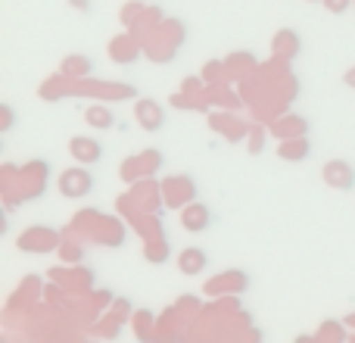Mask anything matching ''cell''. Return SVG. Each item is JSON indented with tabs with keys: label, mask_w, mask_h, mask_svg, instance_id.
<instances>
[{
	"label": "cell",
	"mask_w": 355,
	"mask_h": 343,
	"mask_svg": "<svg viewBox=\"0 0 355 343\" xmlns=\"http://www.w3.org/2000/svg\"><path fill=\"white\" fill-rule=\"evenodd\" d=\"M349 3H352V0H324V6L334 12V16H340V12H346V10H349Z\"/></svg>",
	"instance_id": "9c48e42d"
},
{
	"label": "cell",
	"mask_w": 355,
	"mask_h": 343,
	"mask_svg": "<svg viewBox=\"0 0 355 343\" xmlns=\"http://www.w3.org/2000/svg\"><path fill=\"white\" fill-rule=\"evenodd\" d=\"M181 221L187 231H206V228L212 225V212H209V206H202V203H193V206H187V212L181 215Z\"/></svg>",
	"instance_id": "8992f818"
},
{
	"label": "cell",
	"mask_w": 355,
	"mask_h": 343,
	"mask_svg": "<svg viewBox=\"0 0 355 343\" xmlns=\"http://www.w3.org/2000/svg\"><path fill=\"white\" fill-rule=\"evenodd\" d=\"M87 119H91L94 125H103V128H110V125H116V119H112L106 110H91V116H87Z\"/></svg>",
	"instance_id": "ba28073f"
},
{
	"label": "cell",
	"mask_w": 355,
	"mask_h": 343,
	"mask_svg": "<svg viewBox=\"0 0 355 343\" xmlns=\"http://www.w3.org/2000/svg\"><path fill=\"white\" fill-rule=\"evenodd\" d=\"M206 265H209V253L200 250V246H187V250H181V256H178V269H181L187 278L200 275Z\"/></svg>",
	"instance_id": "5b68a950"
},
{
	"label": "cell",
	"mask_w": 355,
	"mask_h": 343,
	"mask_svg": "<svg viewBox=\"0 0 355 343\" xmlns=\"http://www.w3.org/2000/svg\"><path fill=\"white\" fill-rule=\"evenodd\" d=\"M309 141H300V144H284L281 147V156L284 160H302V156H309Z\"/></svg>",
	"instance_id": "52a82bcc"
},
{
	"label": "cell",
	"mask_w": 355,
	"mask_h": 343,
	"mask_svg": "<svg viewBox=\"0 0 355 343\" xmlns=\"http://www.w3.org/2000/svg\"><path fill=\"white\" fill-rule=\"evenodd\" d=\"M69 153H72L75 162H81V166H97V162L103 160V144H100L97 137L78 135L69 141Z\"/></svg>",
	"instance_id": "7a4b0ae2"
},
{
	"label": "cell",
	"mask_w": 355,
	"mask_h": 343,
	"mask_svg": "<svg viewBox=\"0 0 355 343\" xmlns=\"http://www.w3.org/2000/svg\"><path fill=\"white\" fill-rule=\"evenodd\" d=\"M137 122L147 131H159L166 125V112H162V106L156 100H141L137 103Z\"/></svg>",
	"instance_id": "277c9868"
},
{
	"label": "cell",
	"mask_w": 355,
	"mask_h": 343,
	"mask_svg": "<svg viewBox=\"0 0 355 343\" xmlns=\"http://www.w3.org/2000/svg\"><path fill=\"white\" fill-rule=\"evenodd\" d=\"M309 3H318V0H309Z\"/></svg>",
	"instance_id": "30bf717a"
},
{
	"label": "cell",
	"mask_w": 355,
	"mask_h": 343,
	"mask_svg": "<svg viewBox=\"0 0 355 343\" xmlns=\"http://www.w3.org/2000/svg\"><path fill=\"white\" fill-rule=\"evenodd\" d=\"M91 166H81V169H69L60 175V194L66 200H81L94 190V175L87 172Z\"/></svg>",
	"instance_id": "6da1fadb"
},
{
	"label": "cell",
	"mask_w": 355,
	"mask_h": 343,
	"mask_svg": "<svg viewBox=\"0 0 355 343\" xmlns=\"http://www.w3.org/2000/svg\"><path fill=\"white\" fill-rule=\"evenodd\" d=\"M321 178H324V184L327 187H334V190H352L355 187V169L349 166V162H343V160L324 162Z\"/></svg>",
	"instance_id": "3957f363"
}]
</instances>
